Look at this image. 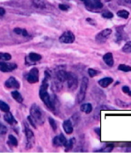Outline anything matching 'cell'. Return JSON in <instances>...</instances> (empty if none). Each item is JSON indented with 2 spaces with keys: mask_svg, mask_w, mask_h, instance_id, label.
I'll return each instance as SVG.
<instances>
[{
  "mask_svg": "<svg viewBox=\"0 0 131 153\" xmlns=\"http://www.w3.org/2000/svg\"><path fill=\"white\" fill-rule=\"evenodd\" d=\"M50 76H50V73H48V71H45V77H44L43 81L42 83L39 95H40L41 100L43 101V103L46 105V107H48V109H50L51 111H55L56 110V105H55L56 98L53 100L50 97V95L48 94V86H49L48 80H49Z\"/></svg>",
  "mask_w": 131,
  "mask_h": 153,
  "instance_id": "6da1fadb",
  "label": "cell"
},
{
  "mask_svg": "<svg viewBox=\"0 0 131 153\" xmlns=\"http://www.w3.org/2000/svg\"><path fill=\"white\" fill-rule=\"evenodd\" d=\"M30 115L38 125H42L44 123V113L36 104H33L30 107Z\"/></svg>",
  "mask_w": 131,
  "mask_h": 153,
  "instance_id": "7a4b0ae2",
  "label": "cell"
},
{
  "mask_svg": "<svg viewBox=\"0 0 131 153\" xmlns=\"http://www.w3.org/2000/svg\"><path fill=\"white\" fill-rule=\"evenodd\" d=\"M81 1L85 4L88 11L91 12L98 13L103 8V4L100 0H81Z\"/></svg>",
  "mask_w": 131,
  "mask_h": 153,
  "instance_id": "3957f363",
  "label": "cell"
},
{
  "mask_svg": "<svg viewBox=\"0 0 131 153\" xmlns=\"http://www.w3.org/2000/svg\"><path fill=\"white\" fill-rule=\"evenodd\" d=\"M88 87V78L86 76H84L82 78L81 81V85H80V90L77 96V103H81L86 97V90Z\"/></svg>",
  "mask_w": 131,
  "mask_h": 153,
  "instance_id": "277c9868",
  "label": "cell"
},
{
  "mask_svg": "<svg viewBox=\"0 0 131 153\" xmlns=\"http://www.w3.org/2000/svg\"><path fill=\"white\" fill-rule=\"evenodd\" d=\"M66 82L68 84V87L71 91H74L78 85V80H77V76L76 74H74L73 72H67V78H66Z\"/></svg>",
  "mask_w": 131,
  "mask_h": 153,
  "instance_id": "5b68a950",
  "label": "cell"
},
{
  "mask_svg": "<svg viewBox=\"0 0 131 153\" xmlns=\"http://www.w3.org/2000/svg\"><path fill=\"white\" fill-rule=\"evenodd\" d=\"M25 134L27 138V149H31L34 143V135L29 127L27 125V123H25Z\"/></svg>",
  "mask_w": 131,
  "mask_h": 153,
  "instance_id": "8992f818",
  "label": "cell"
},
{
  "mask_svg": "<svg viewBox=\"0 0 131 153\" xmlns=\"http://www.w3.org/2000/svg\"><path fill=\"white\" fill-rule=\"evenodd\" d=\"M75 41V35L71 31H66L64 32L59 38V42L61 43H66V44H71L73 43Z\"/></svg>",
  "mask_w": 131,
  "mask_h": 153,
  "instance_id": "52a82bcc",
  "label": "cell"
},
{
  "mask_svg": "<svg viewBox=\"0 0 131 153\" xmlns=\"http://www.w3.org/2000/svg\"><path fill=\"white\" fill-rule=\"evenodd\" d=\"M112 33V30L109 29V28H106V29H104L101 32H100L97 35H96V42L98 43H104L107 41V39L109 38V36L111 35Z\"/></svg>",
  "mask_w": 131,
  "mask_h": 153,
  "instance_id": "ba28073f",
  "label": "cell"
},
{
  "mask_svg": "<svg viewBox=\"0 0 131 153\" xmlns=\"http://www.w3.org/2000/svg\"><path fill=\"white\" fill-rule=\"evenodd\" d=\"M27 80L30 84H35L39 81V70L37 68H33L27 75Z\"/></svg>",
  "mask_w": 131,
  "mask_h": 153,
  "instance_id": "9c48e42d",
  "label": "cell"
},
{
  "mask_svg": "<svg viewBox=\"0 0 131 153\" xmlns=\"http://www.w3.org/2000/svg\"><path fill=\"white\" fill-rule=\"evenodd\" d=\"M4 85L6 88L10 89V88H14V89H19L20 87V85L19 83V81L15 78L14 76H11L9 77L5 83H4Z\"/></svg>",
  "mask_w": 131,
  "mask_h": 153,
  "instance_id": "30bf717a",
  "label": "cell"
},
{
  "mask_svg": "<svg viewBox=\"0 0 131 153\" xmlns=\"http://www.w3.org/2000/svg\"><path fill=\"white\" fill-rule=\"evenodd\" d=\"M16 68H17L16 63H8V62H0V71L10 72V71H13Z\"/></svg>",
  "mask_w": 131,
  "mask_h": 153,
  "instance_id": "8fae6325",
  "label": "cell"
},
{
  "mask_svg": "<svg viewBox=\"0 0 131 153\" xmlns=\"http://www.w3.org/2000/svg\"><path fill=\"white\" fill-rule=\"evenodd\" d=\"M67 143V139L63 135L60 134L59 136L56 137L53 139V145L55 147H61V146H65V144Z\"/></svg>",
  "mask_w": 131,
  "mask_h": 153,
  "instance_id": "7c38bea8",
  "label": "cell"
},
{
  "mask_svg": "<svg viewBox=\"0 0 131 153\" xmlns=\"http://www.w3.org/2000/svg\"><path fill=\"white\" fill-rule=\"evenodd\" d=\"M66 78H67V71L65 70L62 69L56 71V79L58 80L59 82L63 83L66 81Z\"/></svg>",
  "mask_w": 131,
  "mask_h": 153,
  "instance_id": "4fadbf2b",
  "label": "cell"
},
{
  "mask_svg": "<svg viewBox=\"0 0 131 153\" xmlns=\"http://www.w3.org/2000/svg\"><path fill=\"white\" fill-rule=\"evenodd\" d=\"M63 130L65 131L66 134H71L73 132V124L71 120H66L63 123Z\"/></svg>",
  "mask_w": 131,
  "mask_h": 153,
  "instance_id": "5bb4252c",
  "label": "cell"
},
{
  "mask_svg": "<svg viewBox=\"0 0 131 153\" xmlns=\"http://www.w3.org/2000/svg\"><path fill=\"white\" fill-rule=\"evenodd\" d=\"M103 60L106 62V64L109 67H113L114 66V56H113V54L112 53H106L103 56Z\"/></svg>",
  "mask_w": 131,
  "mask_h": 153,
  "instance_id": "9a60e30c",
  "label": "cell"
},
{
  "mask_svg": "<svg viewBox=\"0 0 131 153\" xmlns=\"http://www.w3.org/2000/svg\"><path fill=\"white\" fill-rule=\"evenodd\" d=\"M4 121H5L6 123H9V124H10V125H12V126H14V125L17 124V122H16L15 118L13 117V114H12L10 111H9V112H7V113L4 114Z\"/></svg>",
  "mask_w": 131,
  "mask_h": 153,
  "instance_id": "2e32d148",
  "label": "cell"
},
{
  "mask_svg": "<svg viewBox=\"0 0 131 153\" xmlns=\"http://www.w3.org/2000/svg\"><path fill=\"white\" fill-rule=\"evenodd\" d=\"M113 81H114V79L112 78V77H110V76H107V77H104V78H101L100 80H99V85L103 87V88H106V87H107L108 85H110L112 83H113Z\"/></svg>",
  "mask_w": 131,
  "mask_h": 153,
  "instance_id": "e0dca14e",
  "label": "cell"
},
{
  "mask_svg": "<svg viewBox=\"0 0 131 153\" xmlns=\"http://www.w3.org/2000/svg\"><path fill=\"white\" fill-rule=\"evenodd\" d=\"M122 28H123V27H117L116 34H115V36H116V42H121L125 38V36H126V34H125V33H124V31H123Z\"/></svg>",
  "mask_w": 131,
  "mask_h": 153,
  "instance_id": "ac0fdd59",
  "label": "cell"
},
{
  "mask_svg": "<svg viewBox=\"0 0 131 153\" xmlns=\"http://www.w3.org/2000/svg\"><path fill=\"white\" fill-rule=\"evenodd\" d=\"M33 4L37 9H45L47 7V2L45 0H32Z\"/></svg>",
  "mask_w": 131,
  "mask_h": 153,
  "instance_id": "d6986e66",
  "label": "cell"
},
{
  "mask_svg": "<svg viewBox=\"0 0 131 153\" xmlns=\"http://www.w3.org/2000/svg\"><path fill=\"white\" fill-rule=\"evenodd\" d=\"M80 110H81L82 112L86 113V114H90V113L92 111V104H90V103L83 104V105H81V107H80Z\"/></svg>",
  "mask_w": 131,
  "mask_h": 153,
  "instance_id": "ffe728a7",
  "label": "cell"
},
{
  "mask_svg": "<svg viewBox=\"0 0 131 153\" xmlns=\"http://www.w3.org/2000/svg\"><path fill=\"white\" fill-rule=\"evenodd\" d=\"M11 94H12V97L17 102H19V103H22L23 102V97L21 96V94L18 91H13V92H11Z\"/></svg>",
  "mask_w": 131,
  "mask_h": 153,
  "instance_id": "44dd1931",
  "label": "cell"
},
{
  "mask_svg": "<svg viewBox=\"0 0 131 153\" xmlns=\"http://www.w3.org/2000/svg\"><path fill=\"white\" fill-rule=\"evenodd\" d=\"M42 58V56H41L40 54H37V53H33V52H32V53H30L29 55H28V59H29L30 61H32V62L40 61Z\"/></svg>",
  "mask_w": 131,
  "mask_h": 153,
  "instance_id": "7402d4cb",
  "label": "cell"
},
{
  "mask_svg": "<svg viewBox=\"0 0 131 153\" xmlns=\"http://www.w3.org/2000/svg\"><path fill=\"white\" fill-rule=\"evenodd\" d=\"M13 32L15 33L19 34V35H21V36H24V37H28V31L24 28H19V27H16L13 29Z\"/></svg>",
  "mask_w": 131,
  "mask_h": 153,
  "instance_id": "603a6c76",
  "label": "cell"
},
{
  "mask_svg": "<svg viewBox=\"0 0 131 153\" xmlns=\"http://www.w3.org/2000/svg\"><path fill=\"white\" fill-rule=\"evenodd\" d=\"M8 143L9 144H11L12 146H18V140H17V138L15 137L14 136H13V135H9V137H8Z\"/></svg>",
  "mask_w": 131,
  "mask_h": 153,
  "instance_id": "cb8c5ba5",
  "label": "cell"
},
{
  "mask_svg": "<svg viewBox=\"0 0 131 153\" xmlns=\"http://www.w3.org/2000/svg\"><path fill=\"white\" fill-rule=\"evenodd\" d=\"M12 56L9 53H0V61H10Z\"/></svg>",
  "mask_w": 131,
  "mask_h": 153,
  "instance_id": "d4e9b609",
  "label": "cell"
},
{
  "mask_svg": "<svg viewBox=\"0 0 131 153\" xmlns=\"http://www.w3.org/2000/svg\"><path fill=\"white\" fill-rule=\"evenodd\" d=\"M118 70L121 71H124V72H129L131 71V67L127 65V64H120L118 66Z\"/></svg>",
  "mask_w": 131,
  "mask_h": 153,
  "instance_id": "484cf974",
  "label": "cell"
},
{
  "mask_svg": "<svg viewBox=\"0 0 131 153\" xmlns=\"http://www.w3.org/2000/svg\"><path fill=\"white\" fill-rule=\"evenodd\" d=\"M0 110L3 111V112H4V113H7V112L10 111V107L5 102L0 100Z\"/></svg>",
  "mask_w": 131,
  "mask_h": 153,
  "instance_id": "4316f807",
  "label": "cell"
},
{
  "mask_svg": "<svg viewBox=\"0 0 131 153\" xmlns=\"http://www.w3.org/2000/svg\"><path fill=\"white\" fill-rule=\"evenodd\" d=\"M75 143V138H71L70 141H67V143L65 144V152H69L73 148V144Z\"/></svg>",
  "mask_w": 131,
  "mask_h": 153,
  "instance_id": "83f0119b",
  "label": "cell"
},
{
  "mask_svg": "<svg viewBox=\"0 0 131 153\" xmlns=\"http://www.w3.org/2000/svg\"><path fill=\"white\" fill-rule=\"evenodd\" d=\"M117 15L122 19H128L130 16V13L126 10H121V11L117 12Z\"/></svg>",
  "mask_w": 131,
  "mask_h": 153,
  "instance_id": "f1b7e54d",
  "label": "cell"
},
{
  "mask_svg": "<svg viewBox=\"0 0 131 153\" xmlns=\"http://www.w3.org/2000/svg\"><path fill=\"white\" fill-rule=\"evenodd\" d=\"M122 51L124 53H131V42H128L122 47Z\"/></svg>",
  "mask_w": 131,
  "mask_h": 153,
  "instance_id": "f546056e",
  "label": "cell"
},
{
  "mask_svg": "<svg viewBox=\"0 0 131 153\" xmlns=\"http://www.w3.org/2000/svg\"><path fill=\"white\" fill-rule=\"evenodd\" d=\"M48 122H49V124H50V126H51L52 129H53L54 131H57V125L56 121H55L53 118L49 117V118H48Z\"/></svg>",
  "mask_w": 131,
  "mask_h": 153,
  "instance_id": "4dcf8cb0",
  "label": "cell"
},
{
  "mask_svg": "<svg viewBox=\"0 0 131 153\" xmlns=\"http://www.w3.org/2000/svg\"><path fill=\"white\" fill-rule=\"evenodd\" d=\"M100 71H96V70H94V69H89L88 70V74H89V76H91V77H93V76H97L98 74H100Z\"/></svg>",
  "mask_w": 131,
  "mask_h": 153,
  "instance_id": "1f68e13d",
  "label": "cell"
},
{
  "mask_svg": "<svg viewBox=\"0 0 131 153\" xmlns=\"http://www.w3.org/2000/svg\"><path fill=\"white\" fill-rule=\"evenodd\" d=\"M6 132H7V128H6L3 123H0V136L5 135Z\"/></svg>",
  "mask_w": 131,
  "mask_h": 153,
  "instance_id": "d6a6232c",
  "label": "cell"
},
{
  "mask_svg": "<svg viewBox=\"0 0 131 153\" xmlns=\"http://www.w3.org/2000/svg\"><path fill=\"white\" fill-rule=\"evenodd\" d=\"M102 17L103 18H106V19H112L114 17V14L111 13V12H108V11H106L102 13Z\"/></svg>",
  "mask_w": 131,
  "mask_h": 153,
  "instance_id": "836d02e7",
  "label": "cell"
},
{
  "mask_svg": "<svg viewBox=\"0 0 131 153\" xmlns=\"http://www.w3.org/2000/svg\"><path fill=\"white\" fill-rule=\"evenodd\" d=\"M113 148H114V145L109 144V145H107L106 148H103V150H99L98 152H111V151L113 150Z\"/></svg>",
  "mask_w": 131,
  "mask_h": 153,
  "instance_id": "e575fe53",
  "label": "cell"
},
{
  "mask_svg": "<svg viewBox=\"0 0 131 153\" xmlns=\"http://www.w3.org/2000/svg\"><path fill=\"white\" fill-rule=\"evenodd\" d=\"M69 8H70V6L67 5V4H59V9H60L61 11H68Z\"/></svg>",
  "mask_w": 131,
  "mask_h": 153,
  "instance_id": "d590c367",
  "label": "cell"
},
{
  "mask_svg": "<svg viewBox=\"0 0 131 153\" xmlns=\"http://www.w3.org/2000/svg\"><path fill=\"white\" fill-rule=\"evenodd\" d=\"M122 92H125V93H127V94H129L130 96H131L130 89V87H129V86H127V85H125V86H123V87H122Z\"/></svg>",
  "mask_w": 131,
  "mask_h": 153,
  "instance_id": "8d00e7d4",
  "label": "cell"
},
{
  "mask_svg": "<svg viewBox=\"0 0 131 153\" xmlns=\"http://www.w3.org/2000/svg\"><path fill=\"white\" fill-rule=\"evenodd\" d=\"M28 122L31 123V125H32L33 128H36V123H35V122H34V120L32 118V116H31V115H29V116L28 117Z\"/></svg>",
  "mask_w": 131,
  "mask_h": 153,
  "instance_id": "74e56055",
  "label": "cell"
},
{
  "mask_svg": "<svg viewBox=\"0 0 131 153\" xmlns=\"http://www.w3.org/2000/svg\"><path fill=\"white\" fill-rule=\"evenodd\" d=\"M119 4H131V0H119Z\"/></svg>",
  "mask_w": 131,
  "mask_h": 153,
  "instance_id": "f35d334b",
  "label": "cell"
},
{
  "mask_svg": "<svg viewBox=\"0 0 131 153\" xmlns=\"http://www.w3.org/2000/svg\"><path fill=\"white\" fill-rule=\"evenodd\" d=\"M5 14V10L3 7H0V16H4Z\"/></svg>",
  "mask_w": 131,
  "mask_h": 153,
  "instance_id": "ab89813d",
  "label": "cell"
},
{
  "mask_svg": "<svg viewBox=\"0 0 131 153\" xmlns=\"http://www.w3.org/2000/svg\"><path fill=\"white\" fill-rule=\"evenodd\" d=\"M86 20H87V21H90L89 23H91V24H93V25H95V22H94V20H93V19H87Z\"/></svg>",
  "mask_w": 131,
  "mask_h": 153,
  "instance_id": "60d3db41",
  "label": "cell"
},
{
  "mask_svg": "<svg viewBox=\"0 0 131 153\" xmlns=\"http://www.w3.org/2000/svg\"><path fill=\"white\" fill-rule=\"evenodd\" d=\"M106 2H110V1H112V0H105Z\"/></svg>",
  "mask_w": 131,
  "mask_h": 153,
  "instance_id": "b9f144b4",
  "label": "cell"
}]
</instances>
